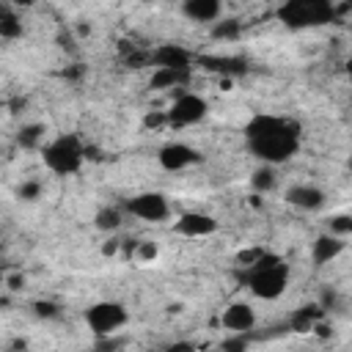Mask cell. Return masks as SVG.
Listing matches in <instances>:
<instances>
[{
	"label": "cell",
	"instance_id": "obj_29",
	"mask_svg": "<svg viewBox=\"0 0 352 352\" xmlns=\"http://www.w3.org/2000/svg\"><path fill=\"white\" fill-rule=\"evenodd\" d=\"M3 283H6V294H14V292H22V289H25L28 278H25L22 272H8Z\"/></svg>",
	"mask_w": 352,
	"mask_h": 352
},
{
	"label": "cell",
	"instance_id": "obj_37",
	"mask_svg": "<svg viewBox=\"0 0 352 352\" xmlns=\"http://www.w3.org/2000/svg\"><path fill=\"white\" fill-rule=\"evenodd\" d=\"M214 352H217V349H214Z\"/></svg>",
	"mask_w": 352,
	"mask_h": 352
},
{
	"label": "cell",
	"instance_id": "obj_3",
	"mask_svg": "<svg viewBox=\"0 0 352 352\" xmlns=\"http://www.w3.org/2000/svg\"><path fill=\"white\" fill-rule=\"evenodd\" d=\"M41 160L50 173L74 176L82 168V162L88 160V146H82V140L77 135H55L52 140L44 143Z\"/></svg>",
	"mask_w": 352,
	"mask_h": 352
},
{
	"label": "cell",
	"instance_id": "obj_20",
	"mask_svg": "<svg viewBox=\"0 0 352 352\" xmlns=\"http://www.w3.org/2000/svg\"><path fill=\"white\" fill-rule=\"evenodd\" d=\"M121 223H124V212L116 209V206H104V209H99V212L94 214V226H96L102 234H116V231L121 228Z\"/></svg>",
	"mask_w": 352,
	"mask_h": 352
},
{
	"label": "cell",
	"instance_id": "obj_2",
	"mask_svg": "<svg viewBox=\"0 0 352 352\" xmlns=\"http://www.w3.org/2000/svg\"><path fill=\"white\" fill-rule=\"evenodd\" d=\"M242 278L248 289L261 300H278L289 286V267L278 253H261V258L242 270Z\"/></svg>",
	"mask_w": 352,
	"mask_h": 352
},
{
	"label": "cell",
	"instance_id": "obj_10",
	"mask_svg": "<svg viewBox=\"0 0 352 352\" xmlns=\"http://www.w3.org/2000/svg\"><path fill=\"white\" fill-rule=\"evenodd\" d=\"M220 324H223L228 333H245V336H248V333L256 327V311H253L250 302H242V300L228 302V305L223 308V314H220Z\"/></svg>",
	"mask_w": 352,
	"mask_h": 352
},
{
	"label": "cell",
	"instance_id": "obj_21",
	"mask_svg": "<svg viewBox=\"0 0 352 352\" xmlns=\"http://www.w3.org/2000/svg\"><path fill=\"white\" fill-rule=\"evenodd\" d=\"M44 124H22L19 132H16V143L22 148H44Z\"/></svg>",
	"mask_w": 352,
	"mask_h": 352
},
{
	"label": "cell",
	"instance_id": "obj_24",
	"mask_svg": "<svg viewBox=\"0 0 352 352\" xmlns=\"http://www.w3.org/2000/svg\"><path fill=\"white\" fill-rule=\"evenodd\" d=\"M242 33V22L239 19H220L212 25V36L214 38H236Z\"/></svg>",
	"mask_w": 352,
	"mask_h": 352
},
{
	"label": "cell",
	"instance_id": "obj_27",
	"mask_svg": "<svg viewBox=\"0 0 352 352\" xmlns=\"http://www.w3.org/2000/svg\"><path fill=\"white\" fill-rule=\"evenodd\" d=\"M33 311H36L38 319H55V316H60V308L52 300H36L33 302Z\"/></svg>",
	"mask_w": 352,
	"mask_h": 352
},
{
	"label": "cell",
	"instance_id": "obj_17",
	"mask_svg": "<svg viewBox=\"0 0 352 352\" xmlns=\"http://www.w3.org/2000/svg\"><path fill=\"white\" fill-rule=\"evenodd\" d=\"M204 69L220 74V77H228V74H242L245 72V60L239 58H201L198 60Z\"/></svg>",
	"mask_w": 352,
	"mask_h": 352
},
{
	"label": "cell",
	"instance_id": "obj_5",
	"mask_svg": "<svg viewBox=\"0 0 352 352\" xmlns=\"http://www.w3.org/2000/svg\"><path fill=\"white\" fill-rule=\"evenodd\" d=\"M126 319H129L126 308L121 302H113V300H102V302H96L85 311V322H88V327L96 338L116 336L126 324Z\"/></svg>",
	"mask_w": 352,
	"mask_h": 352
},
{
	"label": "cell",
	"instance_id": "obj_9",
	"mask_svg": "<svg viewBox=\"0 0 352 352\" xmlns=\"http://www.w3.org/2000/svg\"><path fill=\"white\" fill-rule=\"evenodd\" d=\"M173 231L179 236H190V239H198V236H209L217 231V220L206 212H184L173 220Z\"/></svg>",
	"mask_w": 352,
	"mask_h": 352
},
{
	"label": "cell",
	"instance_id": "obj_26",
	"mask_svg": "<svg viewBox=\"0 0 352 352\" xmlns=\"http://www.w3.org/2000/svg\"><path fill=\"white\" fill-rule=\"evenodd\" d=\"M16 195H19L22 201H36V198L41 195V182H38V179H28V182H22V184L16 187Z\"/></svg>",
	"mask_w": 352,
	"mask_h": 352
},
{
	"label": "cell",
	"instance_id": "obj_1",
	"mask_svg": "<svg viewBox=\"0 0 352 352\" xmlns=\"http://www.w3.org/2000/svg\"><path fill=\"white\" fill-rule=\"evenodd\" d=\"M242 135L250 154L264 165H280L300 148V124L286 116L258 113L245 124Z\"/></svg>",
	"mask_w": 352,
	"mask_h": 352
},
{
	"label": "cell",
	"instance_id": "obj_31",
	"mask_svg": "<svg viewBox=\"0 0 352 352\" xmlns=\"http://www.w3.org/2000/svg\"><path fill=\"white\" fill-rule=\"evenodd\" d=\"M118 250H124V242L116 239V236H110V239L102 245V256H118Z\"/></svg>",
	"mask_w": 352,
	"mask_h": 352
},
{
	"label": "cell",
	"instance_id": "obj_19",
	"mask_svg": "<svg viewBox=\"0 0 352 352\" xmlns=\"http://www.w3.org/2000/svg\"><path fill=\"white\" fill-rule=\"evenodd\" d=\"M19 36H22V19H19V14L14 8H8V6H0V38L14 41Z\"/></svg>",
	"mask_w": 352,
	"mask_h": 352
},
{
	"label": "cell",
	"instance_id": "obj_4",
	"mask_svg": "<svg viewBox=\"0 0 352 352\" xmlns=\"http://www.w3.org/2000/svg\"><path fill=\"white\" fill-rule=\"evenodd\" d=\"M165 110H168V126L170 129H184V126H192V124L206 118L209 102L195 91H179L176 99Z\"/></svg>",
	"mask_w": 352,
	"mask_h": 352
},
{
	"label": "cell",
	"instance_id": "obj_18",
	"mask_svg": "<svg viewBox=\"0 0 352 352\" xmlns=\"http://www.w3.org/2000/svg\"><path fill=\"white\" fill-rule=\"evenodd\" d=\"M275 184H278V170H275V165L258 162L256 170L250 173V187H253L256 192H272Z\"/></svg>",
	"mask_w": 352,
	"mask_h": 352
},
{
	"label": "cell",
	"instance_id": "obj_36",
	"mask_svg": "<svg viewBox=\"0 0 352 352\" xmlns=\"http://www.w3.org/2000/svg\"><path fill=\"white\" fill-rule=\"evenodd\" d=\"M349 165H352V160H349Z\"/></svg>",
	"mask_w": 352,
	"mask_h": 352
},
{
	"label": "cell",
	"instance_id": "obj_30",
	"mask_svg": "<svg viewBox=\"0 0 352 352\" xmlns=\"http://www.w3.org/2000/svg\"><path fill=\"white\" fill-rule=\"evenodd\" d=\"M121 346V341L116 336H107V338H96V352H116Z\"/></svg>",
	"mask_w": 352,
	"mask_h": 352
},
{
	"label": "cell",
	"instance_id": "obj_23",
	"mask_svg": "<svg viewBox=\"0 0 352 352\" xmlns=\"http://www.w3.org/2000/svg\"><path fill=\"white\" fill-rule=\"evenodd\" d=\"M327 234H333L338 239L352 236V214H333L327 220Z\"/></svg>",
	"mask_w": 352,
	"mask_h": 352
},
{
	"label": "cell",
	"instance_id": "obj_6",
	"mask_svg": "<svg viewBox=\"0 0 352 352\" xmlns=\"http://www.w3.org/2000/svg\"><path fill=\"white\" fill-rule=\"evenodd\" d=\"M278 16L292 25V28H305V25H322L324 19L333 16V6L327 3H316V0H297V3H286L280 6Z\"/></svg>",
	"mask_w": 352,
	"mask_h": 352
},
{
	"label": "cell",
	"instance_id": "obj_12",
	"mask_svg": "<svg viewBox=\"0 0 352 352\" xmlns=\"http://www.w3.org/2000/svg\"><path fill=\"white\" fill-rule=\"evenodd\" d=\"M182 14L192 22L214 25L223 19V3L220 0H187V3H182Z\"/></svg>",
	"mask_w": 352,
	"mask_h": 352
},
{
	"label": "cell",
	"instance_id": "obj_13",
	"mask_svg": "<svg viewBox=\"0 0 352 352\" xmlns=\"http://www.w3.org/2000/svg\"><path fill=\"white\" fill-rule=\"evenodd\" d=\"M344 248H346L344 239H338V236H333V234H319V236L314 239V245H311V261H314L316 267L330 264V261H336V258L344 253Z\"/></svg>",
	"mask_w": 352,
	"mask_h": 352
},
{
	"label": "cell",
	"instance_id": "obj_34",
	"mask_svg": "<svg viewBox=\"0 0 352 352\" xmlns=\"http://www.w3.org/2000/svg\"><path fill=\"white\" fill-rule=\"evenodd\" d=\"M74 33H77L80 38H85V36H91V25H85V22H80V25L74 28Z\"/></svg>",
	"mask_w": 352,
	"mask_h": 352
},
{
	"label": "cell",
	"instance_id": "obj_28",
	"mask_svg": "<svg viewBox=\"0 0 352 352\" xmlns=\"http://www.w3.org/2000/svg\"><path fill=\"white\" fill-rule=\"evenodd\" d=\"M143 126H146V129L168 126V110H148V113L143 116Z\"/></svg>",
	"mask_w": 352,
	"mask_h": 352
},
{
	"label": "cell",
	"instance_id": "obj_8",
	"mask_svg": "<svg viewBox=\"0 0 352 352\" xmlns=\"http://www.w3.org/2000/svg\"><path fill=\"white\" fill-rule=\"evenodd\" d=\"M157 160H160V165L165 170H187V168L201 162V154L187 143H165L160 148Z\"/></svg>",
	"mask_w": 352,
	"mask_h": 352
},
{
	"label": "cell",
	"instance_id": "obj_14",
	"mask_svg": "<svg viewBox=\"0 0 352 352\" xmlns=\"http://www.w3.org/2000/svg\"><path fill=\"white\" fill-rule=\"evenodd\" d=\"M324 319V308L319 302H311V305H300L289 314V330L292 333H314L316 322Z\"/></svg>",
	"mask_w": 352,
	"mask_h": 352
},
{
	"label": "cell",
	"instance_id": "obj_32",
	"mask_svg": "<svg viewBox=\"0 0 352 352\" xmlns=\"http://www.w3.org/2000/svg\"><path fill=\"white\" fill-rule=\"evenodd\" d=\"M165 352H198V346L192 341H173L165 346Z\"/></svg>",
	"mask_w": 352,
	"mask_h": 352
},
{
	"label": "cell",
	"instance_id": "obj_7",
	"mask_svg": "<svg viewBox=\"0 0 352 352\" xmlns=\"http://www.w3.org/2000/svg\"><path fill=\"white\" fill-rule=\"evenodd\" d=\"M126 212L146 223H162L170 217V204L162 192H138L126 201Z\"/></svg>",
	"mask_w": 352,
	"mask_h": 352
},
{
	"label": "cell",
	"instance_id": "obj_16",
	"mask_svg": "<svg viewBox=\"0 0 352 352\" xmlns=\"http://www.w3.org/2000/svg\"><path fill=\"white\" fill-rule=\"evenodd\" d=\"M190 80V69H154V74L148 77V88L154 91H168V88H179Z\"/></svg>",
	"mask_w": 352,
	"mask_h": 352
},
{
	"label": "cell",
	"instance_id": "obj_22",
	"mask_svg": "<svg viewBox=\"0 0 352 352\" xmlns=\"http://www.w3.org/2000/svg\"><path fill=\"white\" fill-rule=\"evenodd\" d=\"M250 349V338L245 333H226L223 341L217 344V352H248Z\"/></svg>",
	"mask_w": 352,
	"mask_h": 352
},
{
	"label": "cell",
	"instance_id": "obj_33",
	"mask_svg": "<svg viewBox=\"0 0 352 352\" xmlns=\"http://www.w3.org/2000/svg\"><path fill=\"white\" fill-rule=\"evenodd\" d=\"M314 336H319V338H330L333 336V327L322 319V322H316V327H314Z\"/></svg>",
	"mask_w": 352,
	"mask_h": 352
},
{
	"label": "cell",
	"instance_id": "obj_11",
	"mask_svg": "<svg viewBox=\"0 0 352 352\" xmlns=\"http://www.w3.org/2000/svg\"><path fill=\"white\" fill-rule=\"evenodd\" d=\"M283 198H286L289 206L302 209V212H319L327 201L324 190L316 187V184H292V187H286Z\"/></svg>",
	"mask_w": 352,
	"mask_h": 352
},
{
	"label": "cell",
	"instance_id": "obj_15",
	"mask_svg": "<svg viewBox=\"0 0 352 352\" xmlns=\"http://www.w3.org/2000/svg\"><path fill=\"white\" fill-rule=\"evenodd\" d=\"M154 69H190V52L176 44H162L151 55Z\"/></svg>",
	"mask_w": 352,
	"mask_h": 352
},
{
	"label": "cell",
	"instance_id": "obj_35",
	"mask_svg": "<svg viewBox=\"0 0 352 352\" xmlns=\"http://www.w3.org/2000/svg\"><path fill=\"white\" fill-rule=\"evenodd\" d=\"M346 74H349V80H352V55H349V60H346Z\"/></svg>",
	"mask_w": 352,
	"mask_h": 352
},
{
	"label": "cell",
	"instance_id": "obj_25",
	"mask_svg": "<svg viewBox=\"0 0 352 352\" xmlns=\"http://www.w3.org/2000/svg\"><path fill=\"white\" fill-rule=\"evenodd\" d=\"M160 256V248L157 242H148V239H138V248H135V258L138 261H154Z\"/></svg>",
	"mask_w": 352,
	"mask_h": 352
}]
</instances>
